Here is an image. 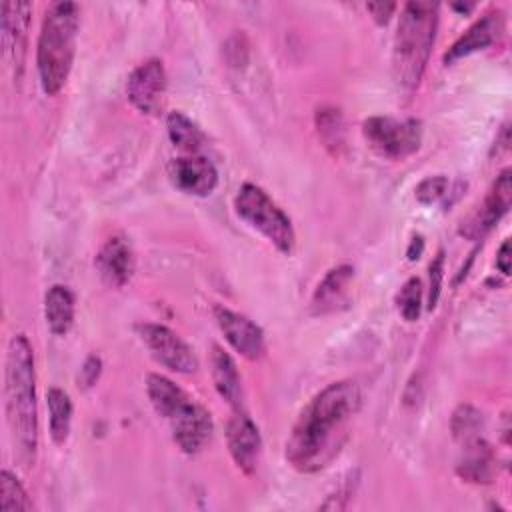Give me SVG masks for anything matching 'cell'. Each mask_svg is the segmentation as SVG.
I'll use <instances>...</instances> for the list:
<instances>
[{"mask_svg": "<svg viewBox=\"0 0 512 512\" xmlns=\"http://www.w3.org/2000/svg\"><path fill=\"white\" fill-rule=\"evenodd\" d=\"M166 128L172 144L186 154H198L204 142L202 130L182 112H170L166 118Z\"/></svg>", "mask_w": 512, "mask_h": 512, "instance_id": "603a6c76", "label": "cell"}, {"mask_svg": "<svg viewBox=\"0 0 512 512\" xmlns=\"http://www.w3.org/2000/svg\"><path fill=\"white\" fill-rule=\"evenodd\" d=\"M448 178L446 176H442V174H438V176H428V178H424L418 186H416V200L420 202V204H424V206H430V204H434V202H438V200H442L444 196H446V192H448Z\"/></svg>", "mask_w": 512, "mask_h": 512, "instance_id": "83f0119b", "label": "cell"}, {"mask_svg": "<svg viewBox=\"0 0 512 512\" xmlns=\"http://www.w3.org/2000/svg\"><path fill=\"white\" fill-rule=\"evenodd\" d=\"M6 416L12 438L26 462H34L38 446V412H36V374L32 346L24 334H16L6 354Z\"/></svg>", "mask_w": 512, "mask_h": 512, "instance_id": "7a4b0ae2", "label": "cell"}, {"mask_svg": "<svg viewBox=\"0 0 512 512\" xmlns=\"http://www.w3.org/2000/svg\"><path fill=\"white\" fill-rule=\"evenodd\" d=\"M44 318L48 328L64 336L74 324V296L66 286L54 284L44 296Z\"/></svg>", "mask_w": 512, "mask_h": 512, "instance_id": "ffe728a7", "label": "cell"}, {"mask_svg": "<svg viewBox=\"0 0 512 512\" xmlns=\"http://www.w3.org/2000/svg\"><path fill=\"white\" fill-rule=\"evenodd\" d=\"M366 10L372 14V18L378 24H386L390 20L392 12L396 10V4L394 2H368Z\"/></svg>", "mask_w": 512, "mask_h": 512, "instance_id": "4dcf8cb0", "label": "cell"}, {"mask_svg": "<svg viewBox=\"0 0 512 512\" xmlns=\"http://www.w3.org/2000/svg\"><path fill=\"white\" fill-rule=\"evenodd\" d=\"M362 134L368 146L390 160H402L414 154L422 142L418 120H396L390 116H372L364 120Z\"/></svg>", "mask_w": 512, "mask_h": 512, "instance_id": "8992f818", "label": "cell"}, {"mask_svg": "<svg viewBox=\"0 0 512 512\" xmlns=\"http://www.w3.org/2000/svg\"><path fill=\"white\" fill-rule=\"evenodd\" d=\"M396 304H398V312L402 314V318L406 322L418 320L420 308H422V282L416 276L408 278L402 284V288L396 296Z\"/></svg>", "mask_w": 512, "mask_h": 512, "instance_id": "484cf974", "label": "cell"}, {"mask_svg": "<svg viewBox=\"0 0 512 512\" xmlns=\"http://www.w3.org/2000/svg\"><path fill=\"white\" fill-rule=\"evenodd\" d=\"M102 372V360L98 356H88L86 362L82 364L80 368V376H78V382L84 386V388H90L98 376Z\"/></svg>", "mask_w": 512, "mask_h": 512, "instance_id": "f546056e", "label": "cell"}, {"mask_svg": "<svg viewBox=\"0 0 512 512\" xmlns=\"http://www.w3.org/2000/svg\"><path fill=\"white\" fill-rule=\"evenodd\" d=\"M176 446L184 454H198L212 436L210 412L186 396L166 418Z\"/></svg>", "mask_w": 512, "mask_h": 512, "instance_id": "52a82bcc", "label": "cell"}, {"mask_svg": "<svg viewBox=\"0 0 512 512\" xmlns=\"http://www.w3.org/2000/svg\"><path fill=\"white\" fill-rule=\"evenodd\" d=\"M422 250H424V240H422L420 236H416V238L410 242V248H408V258H410V260H416V258H420Z\"/></svg>", "mask_w": 512, "mask_h": 512, "instance_id": "d6a6232c", "label": "cell"}, {"mask_svg": "<svg viewBox=\"0 0 512 512\" xmlns=\"http://www.w3.org/2000/svg\"><path fill=\"white\" fill-rule=\"evenodd\" d=\"M236 214L272 242L282 254H290L296 244V234L286 212L256 184H242L234 198Z\"/></svg>", "mask_w": 512, "mask_h": 512, "instance_id": "5b68a950", "label": "cell"}, {"mask_svg": "<svg viewBox=\"0 0 512 512\" xmlns=\"http://www.w3.org/2000/svg\"><path fill=\"white\" fill-rule=\"evenodd\" d=\"M354 278V268L348 264H340L322 278V282L316 286L310 306L314 314H330L338 310L346 302V292L350 288V282Z\"/></svg>", "mask_w": 512, "mask_h": 512, "instance_id": "2e32d148", "label": "cell"}, {"mask_svg": "<svg viewBox=\"0 0 512 512\" xmlns=\"http://www.w3.org/2000/svg\"><path fill=\"white\" fill-rule=\"evenodd\" d=\"M316 130L322 144L332 152L338 154L344 148V118L342 112L334 106H322L316 110Z\"/></svg>", "mask_w": 512, "mask_h": 512, "instance_id": "cb8c5ba5", "label": "cell"}, {"mask_svg": "<svg viewBox=\"0 0 512 512\" xmlns=\"http://www.w3.org/2000/svg\"><path fill=\"white\" fill-rule=\"evenodd\" d=\"M226 442H228V450H230L234 464L244 474H252L260 460L262 440H260V432H258L256 424L252 422V418L246 412H242L240 408H236V412L228 420Z\"/></svg>", "mask_w": 512, "mask_h": 512, "instance_id": "7c38bea8", "label": "cell"}, {"mask_svg": "<svg viewBox=\"0 0 512 512\" xmlns=\"http://www.w3.org/2000/svg\"><path fill=\"white\" fill-rule=\"evenodd\" d=\"M510 196H512V170L506 168L500 172V176L492 184L482 204V210L478 214V224H474L478 232L490 230L508 212Z\"/></svg>", "mask_w": 512, "mask_h": 512, "instance_id": "d6986e66", "label": "cell"}, {"mask_svg": "<svg viewBox=\"0 0 512 512\" xmlns=\"http://www.w3.org/2000/svg\"><path fill=\"white\" fill-rule=\"evenodd\" d=\"M30 12L32 6L28 2H4L2 4V44L4 54L10 62L22 70L26 40L30 28Z\"/></svg>", "mask_w": 512, "mask_h": 512, "instance_id": "4fadbf2b", "label": "cell"}, {"mask_svg": "<svg viewBox=\"0 0 512 512\" xmlns=\"http://www.w3.org/2000/svg\"><path fill=\"white\" fill-rule=\"evenodd\" d=\"M480 426H482V414L474 406L470 404L458 406V410L452 416V434L456 440L468 442L472 438H478Z\"/></svg>", "mask_w": 512, "mask_h": 512, "instance_id": "4316f807", "label": "cell"}, {"mask_svg": "<svg viewBox=\"0 0 512 512\" xmlns=\"http://www.w3.org/2000/svg\"><path fill=\"white\" fill-rule=\"evenodd\" d=\"M214 316L224 338L240 356L246 360H260L266 354L264 332L250 318L222 306L214 308Z\"/></svg>", "mask_w": 512, "mask_h": 512, "instance_id": "30bf717a", "label": "cell"}, {"mask_svg": "<svg viewBox=\"0 0 512 512\" xmlns=\"http://www.w3.org/2000/svg\"><path fill=\"white\" fill-rule=\"evenodd\" d=\"M438 28V4L428 0H414L402 6L394 50L392 72L404 90H414L426 70L430 50Z\"/></svg>", "mask_w": 512, "mask_h": 512, "instance_id": "3957f363", "label": "cell"}, {"mask_svg": "<svg viewBox=\"0 0 512 512\" xmlns=\"http://www.w3.org/2000/svg\"><path fill=\"white\" fill-rule=\"evenodd\" d=\"M138 334L156 362L178 374H192L198 360L192 348L170 328L162 324H140Z\"/></svg>", "mask_w": 512, "mask_h": 512, "instance_id": "ba28073f", "label": "cell"}, {"mask_svg": "<svg viewBox=\"0 0 512 512\" xmlns=\"http://www.w3.org/2000/svg\"><path fill=\"white\" fill-rule=\"evenodd\" d=\"M496 268L508 276L510 274V240H504L498 248V254H496Z\"/></svg>", "mask_w": 512, "mask_h": 512, "instance_id": "1f68e13d", "label": "cell"}, {"mask_svg": "<svg viewBox=\"0 0 512 512\" xmlns=\"http://www.w3.org/2000/svg\"><path fill=\"white\" fill-rule=\"evenodd\" d=\"M210 372H212V382L218 394L234 408L242 406V382L240 374L236 370L234 360L230 358L228 352H224L220 346H212L210 354Z\"/></svg>", "mask_w": 512, "mask_h": 512, "instance_id": "ac0fdd59", "label": "cell"}, {"mask_svg": "<svg viewBox=\"0 0 512 512\" xmlns=\"http://www.w3.org/2000/svg\"><path fill=\"white\" fill-rule=\"evenodd\" d=\"M358 408L360 390L354 380H338L322 388L292 426L286 442L288 464L302 474L324 470L342 450Z\"/></svg>", "mask_w": 512, "mask_h": 512, "instance_id": "6da1fadb", "label": "cell"}, {"mask_svg": "<svg viewBox=\"0 0 512 512\" xmlns=\"http://www.w3.org/2000/svg\"><path fill=\"white\" fill-rule=\"evenodd\" d=\"M128 100L134 104L136 110L148 116L160 114L164 108L166 96V72L160 60L150 58L138 64L126 82Z\"/></svg>", "mask_w": 512, "mask_h": 512, "instance_id": "9c48e42d", "label": "cell"}, {"mask_svg": "<svg viewBox=\"0 0 512 512\" xmlns=\"http://www.w3.org/2000/svg\"><path fill=\"white\" fill-rule=\"evenodd\" d=\"M462 446H464V452L456 466L458 476L472 484H488L494 476V464H496L490 444L478 436L468 442H462Z\"/></svg>", "mask_w": 512, "mask_h": 512, "instance_id": "e0dca14e", "label": "cell"}, {"mask_svg": "<svg viewBox=\"0 0 512 512\" xmlns=\"http://www.w3.org/2000/svg\"><path fill=\"white\" fill-rule=\"evenodd\" d=\"M170 182L190 196H208L218 184L216 166L200 154H188L174 158L168 164Z\"/></svg>", "mask_w": 512, "mask_h": 512, "instance_id": "8fae6325", "label": "cell"}, {"mask_svg": "<svg viewBox=\"0 0 512 512\" xmlns=\"http://www.w3.org/2000/svg\"><path fill=\"white\" fill-rule=\"evenodd\" d=\"M46 404H48L50 436L56 444H64L70 434V424H72L70 396L60 388H50L46 392Z\"/></svg>", "mask_w": 512, "mask_h": 512, "instance_id": "44dd1931", "label": "cell"}, {"mask_svg": "<svg viewBox=\"0 0 512 512\" xmlns=\"http://www.w3.org/2000/svg\"><path fill=\"white\" fill-rule=\"evenodd\" d=\"M452 8H456L460 12H470L474 8V4H452Z\"/></svg>", "mask_w": 512, "mask_h": 512, "instance_id": "836d02e7", "label": "cell"}, {"mask_svg": "<svg viewBox=\"0 0 512 512\" xmlns=\"http://www.w3.org/2000/svg\"><path fill=\"white\" fill-rule=\"evenodd\" d=\"M0 510L2 512H28L32 510V502L22 488L20 480L8 472H0Z\"/></svg>", "mask_w": 512, "mask_h": 512, "instance_id": "d4e9b609", "label": "cell"}, {"mask_svg": "<svg viewBox=\"0 0 512 512\" xmlns=\"http://www.w3.org/2000/svg\"><path fill=\"white\" fill-rule=\"evenodd\" d=\"M504 30V14L500 10H492L484 14L480 20H476L444 54V62L452 64L472 52L484 50L492 42L498 40V36Z\"/></svg>", "mask_w": 512, "mask_h": 512, "instance_id": "9a60e30c", "label": "cell"}, {"mask_svg": "<svg viewBox=\"0 0 512 512\" xmlns=\"http://www.w3.org/2000/svg\"><path fill=\"white\" fill-rule=\"evenodd\" d=\"M78 26L80 8L74 2H54L44 14L36 44V66L42 90L48 96L58 94L68 80L76 52Z\"/></svg>", "mask_w": 512, "mask_h": 512, "instance_id": "277c9868", "label": "cell"}, {"mask_svg": "<svg viewBox=\"0 0 512 512\" xmlns=\"http://www.w3.org/2000/svg\"><path fill=\"white\" fill-rule=\"evenodd\" d=\"M96 270L108 286H124L134 272V252L130 242L124 236L108 238L96 254Z\"/></svg>", "mask_w": 512, "mask_h": 512, "instance_id": "5bb4252c", "label": "cell"}, {"mask_svg": "<svg viewBox=\"0 0 512 512\" xmlns=\"http://www.w3.org/2000/svg\"><path fill=\"white\" fill-rule=\"evenodd\" d=\"M146 392L156 414L162 418H166L188 396L180 386L160 374H148Z\"/></svg>", "mask_w": 512, "mask_h": 512, "instance_id": "7402d4cb", "label": "cell"}, {"mask_svg": "<svg viewBox=\"0 0 512 512\" xmlns=\"http://www.w3.org/2000/svg\"><path fill=\"white\" fill-rule=\"evenodd\" d=\"M430 284H428V308L432 310L440 298V288H442V276H444V252H438L436 258L430 262L428 268Z\"/></svg>", "mask_w": 512, "mask_h": 512, "instance_id": "f1b7e54d", "label": "cell"}]
</instances>
